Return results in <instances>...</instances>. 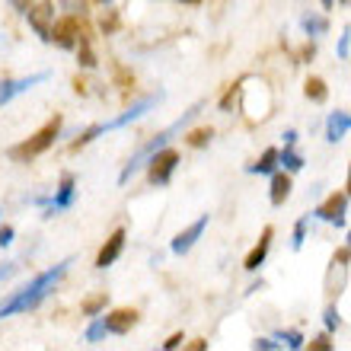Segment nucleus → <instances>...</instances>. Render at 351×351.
<instances>
[{"mask_svg":"<svg viewBox=\"0 0 351 351\" xmlns=\"http://www.w3.org/2000/svg\"><path fill=\"white\" fill-rule=\"evenodd\" d=\"M71 265H74V259H61L55 268H48V271L32 278L29 285H23L16 294L7 297V300L0 304V319H7V316H13V313H29V310H36V306L58 287V281L67 275Z\"/></svg>","mask_w":351,"mask_h":351,"instance_id":"1","label":"nucleus"},{"mask_svg":"<svg viewBox=\"0 0 351 351\" xmlns=\"http://www.w3.org/2000/svg\"><path fill=\"white\" fill-rule=\"evenodd\" d=\"M202 109H204V102L198 99V102H195L192 109L185 112V115H182V119H179V121H173L169 128L157 131V134H154V138H150L147 144H141V147L134 150V157H131L128 163L121 167V173H119V185H128V182H131V176H138L141 169L147 167V160L154 157L157 150L169 147V144H173V138H176V134H182V131H189V125H192V121L198 119V115H202Z\"/></svg>","mask_w":351,"mask_h":351,"instance_id":"2","label":"nucleus"},{"mask_svg":"<svg viewBox=\"0 0 351 351\" xmlns=\"http://www.w3.org/2000/svg\"><path fill=\"white\" fill-rule=\"evenodd\" d=\"M160 102H163V90L160 93H150V96H141L138 102H131L128 109L121 112V115H115L112 121H102V125H93V128H86L80 138L74 141V150L86 147V144H93L96 138H102V134H109V131H119V128H128V125H134V121H141L144 115H147L150 109H157Z\"/></svg>","mask_w":351,"mask_h":351,"instance_id":"3","label":"nucleus"},{"mask_svg":"<svg viewBox=\"0 0 351 351\" xmlns=\"http://www.w3.org/2000/svg\"><path fill=\"white\" fill-rule=\"evenodd\" d=\"M58 138H61V119L55 115V119L48 121L42 131H36L26 144H19V147L10 150V157H13V160H36V157H42V154H45V150L51 147Z\"/></svg>","mask_w":351,"mask_h":351,"instance_id":"4","label":"nucleus"},{"mask_svg":"<svg viewBox=\"0 0 351 351\" xmlns=\"http://www.w3.org/2000/svg\"><path fill=\"white\" fill-rule=\"evenodd\" d=\"M176 169H179V150H173V147L157 150V154L147 160V182L163 189V185L173 182Z\"/></svg>","mask_w":351,"mask_h":351,"instance_id":"5","label":"nucleus"},{"mask_svg":"<svg viewBox=\"0 0 351 351\" xmlns=\"http://www.w3.org/2000/svg\"><path fill=\"white\" fill-rule=\"evenodd\" d=\"M74 202H77V176L64 173L61 182H58V189H55V195H48L45 214H42V217H55V214H61V211H71Z\"/></svg>","mask_w":351,"mask_h":351,"instance_id":"6","label":"nucleus"},{"mask_svg":"<svg viewBox=\"0 0 351 351\" xmlns=\"http://www.w3.org/2000/svg\"><path fill=\"white\" fill-rule=\"evenodd\" d=\"M313 217L323 223H332V227H339L342 230L345 227V217H348V195L345 192H332L326 202H319L313 208Z\"/></svg>","mask_w":351,"mask_h":351,"instance_id":"7","label":"nucleus"},{"mask_svg":"<svg viewBox=\"0 0 351 351\" xmlns=\"http://www.w3.org/2000/svg\"><path fill=\"white\" fill-rule=\"evenodd\" d=\"M26 19H29V29H32L42 42H51V29H55V19H58L51 0H42V3H36V7H29Z\"/></svg>","mask_w":351,"mask_h":351,"instance_id":"8","label":"nucleus"},{"mask_svg":"<svg viewBox=\"0 0 351 351\" xmlns=\"http://www.w3.org/2000/svg\"><path fill=\"white\" fill-rule=\"evenodd\" d=\"M48 71H38V74H29V77H19V80H10V77H3L0 80V109L7 106V102H13L16 96H23V93H29L32 86H38V84H45L48 80Z\"/></svg>","mask_w":351,"mask_h":351,"instance_id":"9","label":"nucleus"},{"mask_svg":"<svg viewBox=\"0 0 351 351\" xmlns=\"http://www.w3.org/2000/svg\"><path fill=\"white\" fill-rule=\"evenodd\" d=\"M84 36V29L77 23L74 16H64V19H55V29H51V42L58 48H64V51H74L77 42Z\"/></svg>","mask_w":351,"mask_h":351,"instance_id":"10","label":"nucleus"},{"mask_svg":"<svg viewBox=\"0 0 351 351\" xmlns=\"http://www.w3.org/2000/svg\"><path fill=\"white\" fill-rule=\"evenodd\" d=\"M208 221H211V217H208V214H202V217H198L195 223H189V227H185V230L179 233L173 243H169V252H173V256H185V252L192 250L195 243L204 237V230H208Z\"/></svg>","mask_w":351,"mask_h":351,"instance_id":"11","label":"nucleus"},{"mask_svg":"<svg viewBox=\"0 0 351 351\" xmlns=\"http://www.w3.org/2000/svg\"><path fill=\"white\" fill-rule=\"evenodd\" d=\"M125 237H128V230H125V227H119V230H112L109 240L102 243L99 256H96V268H99V271L112 268L115 262L121 259V252H125Z\"/></svg>","mask_w":351,"mask_h":351,"instance_id":"12","label":"nucleus"},{"mask_svg":"<svg viewBox=\"0 0 351 351\" xmlns=\"http://www.w3.org/2000/svg\"><path fill=\"white\" fill-rule=\"evenodd\" d=\"M271 237H275V230H271V227H265V230H262V237H259V243L250 250V256H246V262H243V268H246L250 275H256V271L265 265L268 250H271Z\"/></svg>","mask_w":351,"mask_h":351,"instance_id":"13","label":"nucleus"},{"mask_svg":"<svg viewBox=\"0 0 351 351\" xmlns=\"http://www.w3.org/2000/svg\"><path fill=\"white\" fill-rule=\"evenodd\" d=\"M102 319L109 335H128L131 326L138 323V310H112V313H102Z\"/></svg>","mask_w":351,"mask_h":351,"instance_id":"14","label":"nucleus"},{"mask_svg":"<svg viewBox=\"0 0 351 351\" xmlns=\"http://www.w3.org/2000/svg\"><path fill=\"white\" fill-rule=\"evenodd\" d=\"M271 179V192H268V202L275 204V208H281V204L291 198V173H285V169H275V173L268 176Z\"/></svg>","mask_w":351,"mask_h":351,"instance_id":"15","label":"nucleus"},{"mask_svg":"<svg viewBox=\"0 0 351 351\" xmlns=\"http://www.w3.org/2000/svg\"><path fill=\"white\" fill-rule=\"evenodd\" d=\"M348 131H351V115H348V112L335 109L332 115L326 119V141H329V144H339Z\"/></svg>","mask_w":351,"mask_h":351,"instance_id":"16","label":"nucleus"},{"mask_svg":"<svg viewBox=\"0 0 351 351\" xmlns=\"http://www.w3.org/2000/svg\"><path fill=\"white\" fill-rule=\"evenodd\" d=\"M275 169H281L278 167V147H268V150H262V157L256 160V163L246 167V173L250 176H271Z\"/></svg>","mask_w":351,"mask_h":351,"instance_id":"17","label":"nucleus"},{"mask_svg":"<svg viewBox=\"0 0 351 351\" xmlns=\"http://www.w3.org/2000/svg\"><path fill=\"white\" fill-rule=\"evenodd\" d=\"M300 29H304L306 38H319L329 32V19H326L323 13H306V16L300 19Z\"/></svg>","mask_w":351,"mask_h":351,"instance_id":"18","label":"nucleus"},{"mask_svg":"<svg viewBox=\"0 0 351 351\" xmlns=\"http://www.w3.org/2000/svg\"><path fill=\"white\" fill-rule=\"evenodd\" d=\"M304 163H306V160L294 150V144H285V150H278V167L285 169V173H291V176L300 173V169H304Z\"/></svg>","mask_w":351,"mask_h":351,"instance_id":"19","label":"nucleus"},{"mask_svg":"<svg viewBox=\"0 0 351 351\" xmlns=\"http://www.w3.org/2000/svg\"><path fill=\"white\" fill-rule=\"evenodd\" d=\"M304 96L310 102H316V106H323L326 99H329V86H326L323 77H306V84H304Z\"/></svg>","mask_w":351,"mask_h":351,"instance_id":"20","label":"nucleus"},{"mask_svg":"<svg viewBox=\"0 0 351 351\" xmlns=\"http://www.w3.org/2000/svg\"><path fill=\"white\" fill-rule=\"evenodd\" d=\"M58 10H64V16L86 19L90 16V0H55Z\"/></svg>","mask_w":351,"mask_h":351,"instance_id":"21","label":"nucleus"},{"mask_svg":"<svg viewBox=\"0 0 351 351\" xmlns=\"http://www.w3.org/2000/svg\"><path fill=\"white\" fill-rule=\"evenodd\" d=\"M275 339L281 342V348H291V351L306 348V339L300 329H281V332H275Z\"/></svg>","mask_w":351,"mask_h":351,"instance_id":"22","label":"nucleus"},{"mask_svg":"<svg viewBox=\"0 0 351 351\" xmlns=\"http://www.w3.org/2000/svg\"><path fill=\"white\" fill-rule=\"evenodd\" d=\"M106 335H109V329H106V319H102V313H99V316H93L90 326H86V335H84V339H86L90 345H99L102 339H106Z\"/></svg>","mask_w":351,"mask_h":351,"instance_id":"23","label":"nucleus"},{"mask_svg":"<svg viewBox=\"0 0 351 351\" xmlns=\"http://www.w3.org/2000/svg\"><path fill=\"white\" fill-rule=\"evenodd\" d=\"M77 58H80V64L84 67H96V55H93V45H90V38H86V32L80 36V42H77Z\"/></svg>","mask_w":351,"mask_h":351,"instance_id":"24","label":"nucleus"},{"mask_svg":"<svg viewBox=\"0 0 351 351\" xmlns=\"http://www.w3.org/2000/svg\"><path fill=\"white\" fill-rule=\"evenodd\" d=\"M306 227H310V217H300V221L294 223V233H291V250L300 252L306 243Z\"/></svg>","mask_w":351,"mask_h":351,"instance_id":"25","label":"nucleus"},{"mask_svg":"<svg viewBox=\"0 0 351 351\" xmlns=\"http://www.w3.org/2000/svg\"><path fill=\"white\" fill-rule=\"evenodd\" d=\"M106 306H109V297L106 294H96V297H90V300H84V316H99V313H106Z\"/></svg>","mask_w":351,"mask_h":351,"instance_id":"26","label":"nucleus"},{"mask_svg":"<svg viewBox=\"0 0 351 351\" xmlns=\"http://www.w3.org/2000/svg\"><path fill=\"white\" fill-rule=\"evenodd\" d=\"M323 326H326V332H329V335H332L335 329L342 326V316H339V306H335V304H329L323 310Z\"/></svg>","mask_w":351,"mask_h":351,"instance_id":"27","label":"nucleus"},{"mask_svg":"<svg viewBox=\"0 0 351 351\" xmlns=\"http://www.w3.org/2000/svg\"><path fill=\"white\" fill-rule=\"evenodd\" d=\"M211 138H214L211 128H195L189 134V147H204V144H211Z\"/></svg>","mask_w":351,"mask_h":351,"instance_id":"28","label":"nucleus"},{"mask_svg":"<svg viewBox=\"0 0 351 351\" xmlns=\"http://www.w3.org/2000/svg\"><path fill=\"white\" fill-rule=\"evenodd\" d=\"M335 55L342 58V61H348V55H351V26L342 29V36H339V45H335Z\"/></svg>","mask_w":351,"mask_h":351,"instance_id":"29","label":"nucleus"},{"mask_svg":"<svg viewBox=\"0 0 351 351\" xmlns=\"http://www.w3.org/2000/svg\"><path fill=\"white\" fill-rule=\"evenodd\" d=\"M252 348L256 351H281V342H278V339H256Z\"/></svg>","mask_w":351,"mask_h":351,"instance_id":"30","label":"nucleus"},{"mask_svg":"<svg viewBox=\"0 0 351 351\" xmlns=\"http://www.w3.org/2000/svg\"><path fill=\"white\" fill-rule=\"evenodd\" d=\"M237 93H240V84L230 86V90L223 93V99H221V112H230V109H233V102H237Z\"/></svg>","mask_w":351,"mask_h":351,"instance_id":"31","label":"nucleus"},{"mask_svg":"<svg viewBox=\"0 0 351 351\" xmlns=\"http://www.w3.org/2000/svg\"><path fill=\"white\" fill-rule=\"evenodd\" d=\"M310 348H313V351H332L335 345L329 342V332H323V335H316L313 342H310Z\"/></svg>","mask_w":351,"mask_h":351,"instance_id":"32","label":"nucleus"},{"mask_svg":"<svg viewBox=\"0 0 351 351\" xmlns=\"http://www.w3.org/2000/svg\"><path fill=\"white\" fill-rule=\"evenodd\" d=\"M13 240H16V230L13 227H0V250L13 246Z\"/></svg>","mask_w":351,"mask_h":351,"instance_id":"33","label":"nucleus"},{"mask_svg":"<svg viewBox=\"0 0 351 351\" xmlns=\"http://www.w3.org/2000/svg\"><path fill=\"white\" fill-rule=\"evenodd\" d=\"M16 271H19L16 262H3V265H0V281H7V278H13Z\"/></svg>","mask_w":351,"mask_h":351,"instance_id":"34","label":"nucleus"},{"mask_svg":"<svg viewBox=\"0 0 351 351\" xmlns=\"http://www.w3.org/2000/svg\"><path fill=\"white\" fill-rule=\"evenodd\" d=\"M182 342H185V335H182V332H176V335H169L167 342H163V348H167V351H173V348H179V345H182Z\"/></svg>","mask_w":351,"mask_h":351,"instance_id":"35","label":"nucleus"},{"mask_svg":"<svg viewBox=\"0 0 351 351\" xmlns=\"http://www.w3.org/2000/svg\"><path fill=\"white\" fill-rule=\"evenodd\" d=\"M7 3L13 10H19V13H26V10H29V0H7Z\"/></svg>","mask_w":351,"mask_h":351,"instance_id":"36","label":"nucleus"},{"mask_svg":"<svg viewBox=\"0 0 351 351\" xmlns=\"http://www.w3.org/2000/svg\"><path fill=\"white\" fill-rule=\"evenodd\" d=\"M281 138H285V144H297V131H294V128H287L285 134H281Z\"/></svg>","mask_w":351,"mask_h":351,"instance_id":"37","label":"nucleus"},{"mask_svg":"<svg viewBox=\"0 0 351 351\" xmlns=\"http://www.w3.org/2000/svg\"><path fill=\"white\" fill-rule=\"evenodd\" d=\"M313 55H316V45H306V48H304V55H300V58H304V61H310Z\"/></svg>","mask_w":351,"mask_h":351,"instance_id":"38","label":"nucleus"},{"mask_svg":"<svg viewBox=\"0 0 351 351\" xmlns=\"http://www.w3.org/2000/svg\"><path fill=\"white\" fill-rule=\"evenodd\" d=\"M345 195H348V202H351V163H348V185H345Z\"/></svg>","mask_w":351,"mask_h":351,"instance_id":"39","label":"nucleus"},{"mask_svg":"<svg viewBox=\"0 0 351 351\" xmlns=\"http://www.w3.org/2000/svg\"><path fill=\"white\" fill-rule=\"evenodd\" d=\"M319 3H323V10H332L335 7V0H319Z\"/></svg>","mask_w":351,"mask_h":351,"instance_id":"40","label":"nucleus"},{"mask_svg":"<svg viewBox=\"0 0 351 351\" xmlns=\"http://www.w3.org/2000/svg\"><path fill=\"white\" fill-rule=\"evenodd\" d=\"M96 3H102V7H112V0H96Z\"/></svg>","mask_w":351,"mask_h":351,"instance_id":"41","label":"nucleus"},{"mask_svg":"<svg viewBox=\"0 0 351 351\" xmlns=\"http://www.w3.org/2000/svg\"><path fill=\"white\" fill-rule=\"evenodd\" d=\"M345 246H348V250H351V230H348V237H345Z\"/></svg>","mask_w":351,"mask_h":351,"instance_id":"42","label":"nucleus"},{"mask_svg":"<svg viewBox=\"0 0 351 351\" xmlns=\"http://www.w3.org/2000/svg\"><path fill=\"white\" fill-rule=\"evenodd\" d=\"M335 3H348V0H335Z\"/></svg>","mask_w":351,"mask_h":351,"instance_id":"43","label":"nucleus"}]
</instances>
